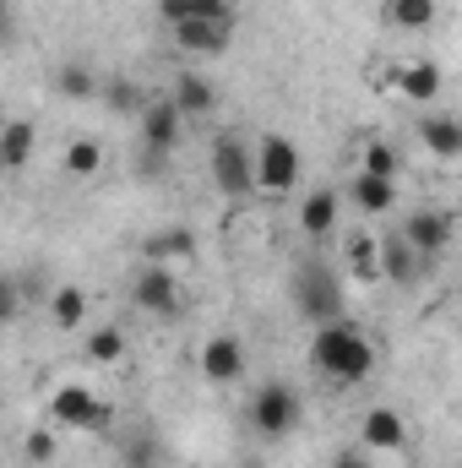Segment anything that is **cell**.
<instances>
[{
    "mask_svg": "<svg viewBox=\"0 0 462 468\" xmlns=\"http://www.w3.org/2000/svg\"><path fill=\"white\" fill-rule=\"evenodd\" d=\"M305 359L321 381L332 387H364L381 365V349L370 344V333L343 316V322H327V327H310V344H305Z\"/></svg>",
    "mask_w": 462,
    "mask_h": 468,
    "instance_id": "cell-1",
    "label": "cell"
},
{
    "mask_svg": "<svg viewBox=\"0 0 462 468\" xmlns=\"http://www.w3.org/2000/svg\"><path fill=\"white\" fill-rule=\"evenodd\" d=\"M419 142L436 164H462V120L446 110H425L419 115Z\"/></svg>",
    "mask_w": 462,
    "mask_h": 468,
    "instance_id": "cell-17",
    "label": "cell"
},
{
    "mask_svg": "<svg viewBox=\"0 0 462 468\" xmlns=\"http://www.w3.org/2000/svg\"><path fill=\"white\" fill-rule=\"evenodd\" d=\"M99 104H104L110 115H136V120H142V110L152 104V93H147L142 82H131V77H110V82H104V99H99Z\"/></svg>",
    "mask_w": 462,
    "mask_h": 468,
    "instance_id": "cell-27",
    "label": "cell"
},
{
    "mask_svg": "<svg viewBox=\"0 0 462 468\" xmlns=\"http://www.w3.org/2000/svg\"><path fill=\"white\" fill-rule=\"evenodd\" d=\"M457 311H462V278H457Z\"/></svg>",
    "mask_w": 462,
    "mask_h": 468,
    "instance_id": "cell-33",
    "label": "cell"
},
{
    "mask_svg": "<svg viewBox=\"0 0 462 468\" xmlns=\"http://www.w3.org/2000/svg\"><path fill=\"white\" fill-rule=\"evenodd\" d=\"M299 414H305V403H299V392H294L289 381H261V387L250 392V403H245V425H250L261 441L294 436Z\"/></svg>",
    "mask_w": 462,
    "mask_h": 468,
    "instance_id": "cell-5",
    "label": "cell"
},
{
    "mask_svg": "<svg viewBox=\"0 0 462 468\" xmlns=\"http://www.w3.org/2000/svg\"><path fill=\"white\" fill-rule=\"evenodd\" d=\"M397 229L414 239V250L419 256H430V261H441L446 250H452V239H457V218L446 213V207H414Z\"/></svg>",
    "mask_w": 462,
    "mask_h": 468,
    "instance_id": "cell-12",
    "label": "cell"
},
{
    "mask_svg": "<svg viewBox=\"0 0 462 468\" xmlns=\"http://www.w3.org/2000/svg\"><path fill=\"white\" fill-rule=\"evenodd\" d=\"M343 191H348V207H353V213H364V218H392V213H397V202H403L397 180L370 175V169H353Z\"/></svg>",
    "mask_w": 462,
    "mask_h": 468,
    "instance_id": "cell-14",
    "label": "cell"
},
{
    "mask_svg": "<svg viewBox=\"0 0 462 468\" xmlns=\"http://www.w3.org/2000/svg\"><path fill=\"white\" fill-rule=\"evenodd\" d=\"M142 261H163V267H185V261H196V229L169 224V229L147 234V239H142Z\"/></svg>",
    "mask_w": 462,
    "mask_h": 468,
    "instance_id": "cell-22",
    "label": "cell"
},
{
    "mask_svg": "<svg viewBox=\"0 0 462 468\" xmlns=\"http://www.w3.org/2000/svg\"><path fill=\"white\" fill-rule=\"evenodd\" d=\"M169 38H174V49H185V55H224V49L234 44V22H207V16H191V22L169 27Z\"/></svg>",
    "mask_w": 462,
    "mask_h": 468,
    "instance_id": "cell-20",
    "label": "cell"
},
{
    "mask_svg": "<svg viewBox=\"0 0 462 468\" xmlns=\"http://www.w3.org/2000/svg\"><path fill=\"white\" fill-rule=\"evenodd\" d=\"M408 441H414V431H408V414L397 403H370L359 414V447L397 458V452H408Z\"/></svg>",
    "mask_w": 462,
    "mask_h": 468,
    "instance_id": "cell-10",
    "label": "cell"
},
{
    "mask_svg": "<svg viewBox=\"0 0 462 468\" xmlns=\"http://www.w3.org/2000/svg\"><path fill=\"white\" fill-rule=\"evenodd\" d=\"M207 175L218 186V197L229 202H245V197H261L256 191V142L234 136V131H218L207 142Z\"/></svg>",
    "mask_w": 462,
    "mask_h": 468,
    "instance_id": "cell-3",
    "label": "cell"
},
{
    "mask_svg": "<svg viewBox=\"0 0 462 468\" xmlns=\"http://www.w3.org/2000/svg\"><path fill=\"white\" fill-rule=\"evenodd\" d=\"M49 82H55V93H60L66 104H99V99H104V77H99L93 60H82V55L60 60Z\"/></svg>",
    "mask_w": 462,
    "mask_h": 468,
    "instance_id": "cell-19",
    "label": "cell"
},
{
    "mask_svg": "<svg viewBox=\"0 0 462 468\" xmlns=\"http://www.w3.org/2000/svg\"><path fill=\"white\" fill-rule=\"evenodd\" d=\"M125 349H131V344H125V333H120L115 322H99V327H88V338H82V359H88V365H104V370L120 365Z\"/></svg>",
    "mask_w": 462,
    "mask_h": 468,
    "instance_id": "cell-26",
    "label": "cell"
},
{
    "mask_svg": "<svg viewBox=\"0 0 462 468\" xmlns=\"http://www.w3.org/2000/svg\"><path fill=\"white\" fill-rule=\"evenodd\" d=\"M299 180H305V153H299V142L283 136V131H267V136L256 142V191H261V197H294Z\"/></svg>",
    "mask_w": 462,
    "mask_h": 468,
    "instance_id": "cell-4",
    "label": "cell"
},
{
    "mask_svg": "<svg viewBox=\"0 0 462 468\" xmlns=\"http://www.w3.org/2000/svg\"><path fill=\"white\" fill-rule=\"evenodd\" d=\"M191 16H207V22H234V0H191Z\"/></svg>",
    "mask_w": 462,
    "mask_h": 468,
    "instance_id": "cell-30",
    "label": "cell"
},
{
    "mask_svg": "<svg viewBox=\"0 0 462 468\" xmlns=\"http://www.w3.org/2000/svg\"><path fill=\"white\" fill-rule=\"evenodd\" d=\"M196 365H202V376L213 381V387H234V381H245V370H250V354L245 344L234 338V333H213L202 354H196Z\"/></svg>",
    "mask_w": 462,
    "mask_h": 468,
    "instance_id": "cell-13",
    "label": "cell"
},
{
    "mask_svg": "<svg viewBox=\"0 0 462 468\" xmlns=\"http://www.w3.org/2000/svg\"><path fill=\"white\" fill-rule=\"evenodd\" d=\"M332 468H375V452L370 447H343V452H332Z\"/></svg>",
    "mask_w": 462,
    "mask_h": 468,
    "instance_id": "cell-31",
    "label": "cell"
},
{
    "mask_svg": "<svg viewBox=\"0 0 462 468\" xmlns=\"http://www.w3.org/2000/svg\"><path fill=\"white\" fill-rule=\"evenodd\" d=\"M104 164H110L104 136H71V142H66V153H60V169H66L71 180H93Z\"/></svg>",
    "mask_w": 462,
    "mask_h": 468,
    "instance_id": "cell-25",
    "label": "cell"
},
{
    "mask_svg": "<svg viewBox=\"0 0 462 468\" xmlns=\"http://www.w3.org/2000/svg\"><path fill=\"white\" fill-rule=\"evenodd\" d=\"M55 452H60L55 431H27V441H22V458L27 463H55Z\"/></svg>",
    "mask_w": 462,
    "mask_h": 468,
    "instance_id": "cell-29",
    "label": "cell"
},
{
    "mask_svg": "<svg viewBox=\"0 0 462 468\" xmlns=\"http://www.w3.org/2000/svg\"><path fill=\"white\" fill-rule=\"evenodd\" d=\"M33 153H38V120L11 115L0 125V164H5L11 175H22V169L33 164Z\"/></svg>",
    "mask_w": 462,
    "mask_h": 468,
    "instance_id": "cell-23",
    "label": "cell"
},
{
    "mask_svg": "<svg viewBox=\"0 0 462 468\" xmlns=\"http://www.w3.org/2000/svg\"><path fill=\"white\" fill-rule=\"evenodd\" d=\"M131 305L147 311V316H180L185 294H180V267H163V261H142L131 272Z\"/></svg>",
    "mask_w": 462,
    "mask_h": 468,
    "instance_id": "cell-7",
    "label": "cell"
},
{
    "mask_svg": "<svg viewBox=\"0 0 462 468\" xmlns=\"http://www.w3.org/2000/svg\"><path fill=\"white\" fill-rule=\"evenodd\" d=\"M142 147H147V158H174L180 153V142H185V125L191 120L180 115V104L169 99V93H158L147 110H142Z\"/></svg>",
    "mask_w": 462,
    "mask_h": 468,
    "instance_id": "cell-9",
    "label": "cell"
},
{
    "mask_svg": "<svg viewBox=\"0 0 462 468\" xmlns=\"http://www.w3.org/2000/svg\"><path fill=\"white\" fill-rule=\"evenodd\" d=\"M44 316H49V327H55V333H82V327H88V316H93V300H88V289H82V283H55V289H49Z\"/></svg>",
    "mask_w": 462,
    "mask_h": 468,
    "instance_id": "cell-21",
    "label": "cell"
},
{
    "mask_svg": "<svg viewBox=\"0 0 462 468\" xmlns=\"http://www.w3.org/2000/svg\"><path fill=\"white\" fill-rule=\"evenodd\" d=\"M44 409L60 431H82V436H110L115 431V403L99 398L88 381H60Z\"/></svg>",
    "mask_w": 462,
    "mask_h": 468,
    "instance_id": "cell-2",
    "label": "cell"
},
{
    "mask_svg": "<svg viewBox=\"0 0 462 468\" xmlns=\"http://www.w3.org/2000/svg\"><path fill=\"white\" fill-rule=\"evenodd\" d=\"M392 88H397V99H403V104H414V110L425 115V110H436V104H441V93H446V71H441V60H436V55H414V60L392 66Z\"/></svg>",
    "mask_w": 462,
    "mask_h": 468,
    "instance_id": "cell-8",
    "label": "cell"
},
{
    "mask_svg": "<svg viewBox=\"0 0 462 468\" xmlns=\"http://www.w3.org/2000/svg\"><path fill=\"white\" fill-rule=\"evenodd\" d=\"M239 468H261V463H239Z\"/></svg>",
    "mask_w": 462,
    "mask_h": 468,
    "instance_id": "cell-34",
    "label": "cell"
},
{
    "mask_svg": "<svg viewBox=\"0 0 462 468\" xmlns=\"http://www.w3.org/2000/svg\"><path fill=\"white\" fill-rule=\"evenodd\" d=\"M457 120H462V110H457Z\"/></svg>",
    "mask_w": 462,
    "mask_h": 468,
    "instance_id": "cell-35",
    "label": "cell"
},
{
    "mask_svg": "<svg viewBox=\"0 0 462 468\" xmlns=\"http://www.w3.org/2000/svg\"><path fill=\"white\" fill-rule=\"evenodd\" d=\"M294 224H299V234H305L310 245H327V239L338 234V191H332V186H310V191L299 197Z\"/></svg>",
    "mask_w": 462,
    "mask_h": 468,
    "instance_id": "cell-15",
    "label": "cell"
},
{
    "mask_svg": "<svg viewBox=\"0 0 462 468\" xmlns=\"http://www.w3.org/2000/svg\"><path fill=\"white\" fill-rule=\"evenodd\" d=\"M381 16L397 33H430L441 22V0H381Z\"/></svg>",
    "mask_w": 462,
    "mask_h": 468,
    "instance_id": "cell-24",
    "label": "cell"
},
{
    "mask_svg": "<svg viewBox=\"0 0 462 468\" xmlns=\"http://www.w3.org/2000/svg\"><path fill=\"white\" fill-rule=\"evenodd\" d=\"M294 311H299L310 327L343 322V278H338L327 261H305V267L294 272Z\"/></svg>",
    "mask_w": 462,
    "mask_h": 468,
    "instance_id": "cell-6",
    "label": "cell"
},
{
    "mask_svg": "<svg viewBox=\"0 0 462 468\" xmlns=\"http://www.w3.org/2000/svg\"><path fill=\"white\" fill-rule=\"evenodd\" d=\"M158 16L169 27H180V22H191V0H158Z\"/></svg>",
    "mask_w": 462,
    "mask_h": 468,
    "instance_id": "cell-32",
    "label": "cell"
},
{
    "mask_svg": "<svg viewBox=\"0 0 462 468\" xmlns=\"http://www.w3.org/2000/svg\"><path fill=\"white\" fill-rule=\"evenodd\" d=\"M169 99L180 104V115H185V120H213V115H218V104H224V99H218V88H213L202 71H191V66H180V71H174Z\"/></svg>",
    "mask_w": 462,
    "mask_h": 468,
    "instance_id": "cell-16",
    "label": "cell"
},
{
    "mask_svg": "<svg viewBox=\"0 0 462 468\" xmlns=\"http://www.w3.org/2000/svg\"><path fill=\"white\" fill-rule=\"evenodd\" d=\"M359 169L386 175V180H403V147H397V142H386V136H370V142L359 147Z\"/></svg>",
    "mask_w": 462,
    "mask_h": 468,
    "instance_id": "cell-28",
    "label": "cell"
},
{
    "mask_svg": "<svg viewBox=\"0 0 462 468\" xmlns=\"http://www.w3.org/2000/svg\"><path fill=\"white\" fill-rule=\"evenodd\" d=\"M343 272L359 283V289L386 283V278H381V239H375L370 229H348L343 234Z\"/></svg>",
    "mask_w": 462,
    "mask_h": 468,
    "instance_id": "cell-18",
    "label": "cell"
},
{
    "mask_svg": "<svg viewBox=\"0 0 462 468\" xmlns=\"http://www.w3.org/2000/svg\"><path fill=\"white\" fill-rule=\"evenodd\" d=\"M375 239H381V278H386L392 289H419L425 272L436 267L430 256L414 250V239H408L403 229H386V234H375Z\"/></svg>",
    "mask_w": 462,
    "mask_h": 468,
    "instance_id": "cell-11",
    "label": "cell"
}]
</instances>
